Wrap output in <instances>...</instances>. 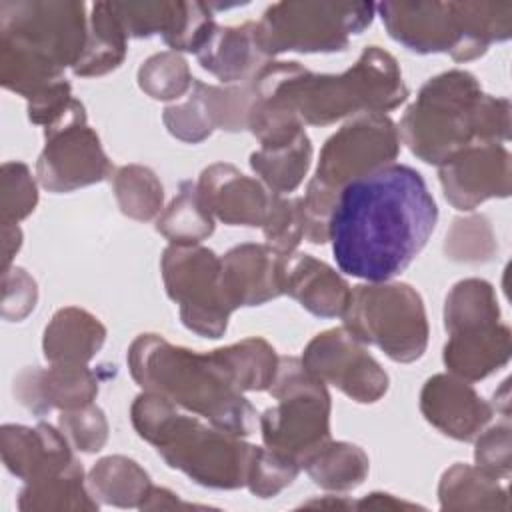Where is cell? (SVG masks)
<instances>
[{"label":"cell","mask_w":512,"mask_h":512,"mask_svg":"<svg viewBox=\"0 0 512 512\" xmlns=\"http://www.w3.org/2000/svg\"><path fill=\"white\" fill-rule=\"evenodd\" d=\"M156 232L170 244H200L214 232V216L204 206L192 180L180 182L178 194L156 218Z\"/></svg>","instance_id":"f546056e"},{"label":"cell","mask_w":512,"mask_h":512,"mask_svg":"<svg viewBox=\"0 0 512 512\" xmlns=\"http://www.w3.org/2000/svg\"><path fill=\"white\" fill-rule=\"evenodd\" d=\"M266 246L278 254H290L304 238V214L302 198H284L270 192L268 214L262 224Z\"/></svg>","instance_id":"f35d334b"},{"label":"cell","mask_w":512,"mask_h":512,"mask_svg":"<svg viewBox=\"0 0 512 512\" xmlns=\"http://www.w3.org/2000/svg\"><path fill=\"white\" fill-rule=\"evenodd\" d=\"M196 58L200 66L224 84L252 82L270 58L256 44V22L218 26L210 30Z\"/></svg>","instance_id":"7402d4cb"},{"label":"cell","mask_w":512,"mask_h":512,"mask_svg":"<svg viewBox=\"0 0 512 512\" xmlns=\"http://www.w3.org/2000/svg\"><path fill=\"white\" fill-rule=\"evenodd\" d=\"M500 322V308L490 282L466 278L452 286L444 304V328L448 334L484 328Z\"/></svg>","instance_id":"836d02e7"},{"label":"cell","mask_w":512,"mask_h":512,"mask_svg":"<svg viewBox=\"0 0 512 512\" xmlns=\"http://www.w3.org/2000/svg\"><path fill=\"white\" fill-rule=\"evenodd\" d=\"M72 100L74 98L70 84L66 82V78H60L54 84L40 90L38 94H34L32 98H28V118L30 122L46 128L66 112Z\"/></svg>","instance_id":"c3c4849f"},{"label":"cell","mask_w":512,"mask_h":512,"mask_svg":"<svg viewBox=\"0 0 512 512\" xmlns=\"http://www.w3.org/2000/svg\"><path fill=\"white\" fill-rule=\"evenodd\" d=\"M474 462L480 470L494 478H506L510 474V424L504 422L482 430L476 438Z\"/></svg>","instance_id":"f6af8a7d"},{"label":"cell","mask_w":512,"mask_h":512,"mask_svg":"<svg viewBox=\"0 0 512 512\" xmlns=\"http://www.w3.org/2000/svg\"><path fill=\"white\" fill-rule=\"evenodd\" d=\"M46 144L36 160L38 182L54 192H74L114 174L98 134L86 124V110L72 100L66 112L44 128Z\"/></svg>","instance_id":"8fae6325"},{"label":"cell","mask_w":512,"mask_h":512,"mask_svg":"<svg viewBox=\"0 0 512 512\" xmlns=\"http://www.w3.org/2000/svg\"><path fill=\"white\" fill-rule=\"evenodd\" d=\"M476 142L502 144L510 138V102L508 98H496L482 94L474 114Z\"/></svg>","instance_id":"7dc6e473"},{"label":"cell","mask_w":512,"mask_h":512,"mask_svg":"<svg viewBox=\"0 0 512 512\" xmlns=\"http://www.w3.org/2000/svg\"><path fill=\"white\" fill-rule=\"evenodd\" d=\"M100 378L88 364L30 366L14 378V396L36 416L52 410H76L92 404Z\"/></svg>","instance_id":"9a60e30c"},{"label":"cell","mask_w":512,"mask_h":512,"mask_svg":"<svg viewBox=\"0 0 512 512\" xmlns=\"http://www.w3.org/2000/svg\"><path fill=\"white\" fill-rule=\"evenodd\" d=\"M446 256L458 262H486L496 250L494 234L486 216H468L454 220L446 234Z\"/></svg>","instance_id":"60d3db41"},{"label":"cell","mask_w":512,"mask_h":512,"mask_svg":"<svg viewBox=\"0 0 512 512\" xmlns=\"http://www.w3.org/2000/svg\"><path fill=\"white\" fill-rule=\"evenodd\" d=\"M188 62L174 50L152 54L138 68V86L154 100H178L192 88Z\"/></svg>","instance_id":"8d00e7d4"},{"label":"cell","mask_w":512,"mask_h":512,"mask_svg":"<svg viewBox=\"0 0 512 512\" xmlns=\"http://www.w3.org/2000/svg\"><path fill=\"white\" fill-rule=\"evenodd\" d=\"M18 496L20 510H98L96 498L84 484L80 462L62 474L26 482Z\"/></svg>","instance_id":"d6a6232c"},{"label":"cell","mask_w":512,"mask_h":512,"mask_svg":"<svg viewBox=\"0 0 512 512\" xmlns=\"http://www.w3.org/2000/svg\"><path fill=\"white\" fill-rule=\"evenodd\" d=\"M126 360L142 390L168 398L232 436L244 438L254 432L258 414L214 350L200 354L148 332L134 338Z\"/></svg>","instance_id":"3957f363"},{"label":"cell","mask_w":512,"mask_h":512,"mask_svg":"<svg viewBox=\"0 0 512 512\" xmlns=\"http://www.w3.org/2000/svg\"><path fill=\"white\" fill-rule=\"evenodd\" d=\"M188 2L144 0V2H110L128 38H150L160 34L170 46L178 36Z\"/></svg>","instance_id":"e575fe53"},{"label":"cell","mask_w":512,"mask_h":512,"mask_svg":"<svg viewBox=\"0 0 512 512\" xmlns=\"http://www.w3.org/2000/svg\"><path fill=\"white\" fill-rule=\"evenodd\" d=\"M280 254L266 244H238L220 258V286L232 310L260 306L282 296L278 282Z\"/></svg>","instance_id":"44dd1931"},{"label":"cell","mask_w":512,"mask_h":512,"mask_svg":"<svg viewBox=\"0 0 512 512\" xmlns=\"http://www.w3.org/2000/svg\"><path fill=\"white\" fill-rule=\"evenodd\" d=\"M300 360L312 376L362 404L378 402L390 384L384 368L344 326L316 334Z\"/></svg>","instance_id":"4fadbf2b"},{"label":"cell","mask_w":512,"mask_h":512,"mask_svg":"<svg viewBox=\"0 0 512 512\" xmlns=\"http://www.w3.org/2000/svg\"><path fill=\"white\" fill-rule=\"evenodd\" d=\"M300 472L296 458L272 448L254 446L248 466L246 486L258 498H274L280 490L290 486Z\"/></svg>","instance_id":"ab89813d"},{"label":"cell","mask_w":512,"mask_h":512,"mask_svg":"<svg viewBox=\"0 0 512 512\" xmlns=\"http://www.w3.org/2000/svg\"><path fill=\"white\" fill-rule=\"evenodd\" d=\"M438 222L426 180L406 164H388L338 190L328 242L340 272L388 282L422 252Z\"/></svg>","instance_id":"6da1fadb"},{"label":"cell","mask_w":512,"mask_h":512,"mask_svg":"<svg viewBox=\"0 0 512 512\" xmlns=\"http://www.w3.org/2000/svg\"><path fill=\"white\" fill-rule=\"evenodd\" d=\"M338 190L320 182L316 176L308 182L302 198V214H304V238L310 244H326L330 216L336 204Z\"/></svg>","instance_id":"ee69618b"},{"label":"cell","mask_w":512,"mask_h":512,"mask_svg":"<svg viewBox=\"0 0 512 512\" xmlns=\"http://www.w3.org/2000/svg\"><path fill=\"white\" fill-rule=\"evenodd\" d=\"M376 10L388 34L408 50L454 56L460 36L450 2H382Z\"/></svg>","instance_id":"ac0fdd59"},{"label":"cell","mask_w":512,"mask_h":512,"mask_svg":"<svg viewBox=\"0 0 512 512\" xmlns=\"http://www.w3.org/2000/svg\"><path fill=\"white\" fill-rule=\"evenodd\" d=\"M112 192L124 216L146 222L162 212L164 188L158 176L140 164H126L110 176Z\"/></svg>","instance_id":"d590c367"},{"label":"cell","mask_w":512,"mask_h":512,"mask_svg":"<svg viewBox=\"0 0 512 512\" xmlns=\"http://www.w3.org/2000/svg\"><path fill=\"white\" fill-rule=\"evenodd\" d=\"M482 94L476 76L466 70L430 78L396 126L400 142L422 162L440 166L476 140L474 114Z\"/></svg>","instance_id":"8992f818"},{"label":"cell","mask_w":512,"mask_h":512,"mask_svg":"<svg viewBox=\"0 0 512 512\" xmlns=\"http://www.w3.org/2000/svg\"><path fill=\"white\" fill-rule=\"evenodd\" d=\"M22 246V232L18 228V224H8L4 226V262H2V270L10 268L12 258L16 256V252Z\"/></svg>","instance_id":"816d5d0a"},{"label":"cell","mask_w":512,"mask_h":512,"mask_svg":"<svg viewBox=\"0 0 512 512\" xmlns=\"http://www.w3.org/2000/svg\"><path fill=\"white\" fill-rule=\"evenodd\" d=\"M300 468H304L320 488L346 492L364 482L370 464L360 446L326 440L300 458Z\"/></svg>","instance_id":"4316f807"},{"label":"cell","mask_w":512,"mask_h":512,"mask_svg":"<svg viewBox=\"0 0 512 512\" xmlns=\"http://www.w3.org/2000/svg\"><path fill=\"white\" fill-rule=\"evenodd\" d=\"M344 328L362 344L378 346L394 362H414L428 346L420 294L404 282H368L350 290Z\"/></svg>","instance_id":"52a82bcc"},{"label":"cell","mask_w":512,"mask_h":512,"mask_svg":"<svg viewBox=\"0 0 512 512\" xmlns=\"http://www.w3.org/2000/svg\"><path fill=\"white\" fill-rule=\"evenodd\" d=\"M400 144L398 128L386 114H356L322 146L316 178L340 190L350 180L392 164Z\"/></svg>","instance_id":"7c38bea8"},{"label":"cell","mask_w":512,"mask_h":512,"mask_svg":"<svg viewBox=\"0 0 512 512\" xmlns=\"http://www.w3.org/2000/svg\"><path fill=\"white\" fill-rule=\"evenodd\" d=\"M160 270L182 324L202 338H220L234 312L220 286V258L200 244H168Z\"/></svg>","instance_id":"30bf717a"},{"label":"cell","mask_w":512,"mask_h":512,"mask_svg":"<svg viewBox=\"0 0 512 512\" xmlns=\"http://www.w3.org/2000/svg\"><path fill=\"white\" fill-rule=\"evenodd\" d=\"M312 162V142L306 130L290 144L260 148L250 154V168L262 178L270 192L286 194L296 190Z\"/></svg>","instance_id":"1f68e13d"},{"label":"cell","mask_w":512,"mask_h":512,"mask_svg":"<svg viewBox=\"0 0 512 512\" xmlns=\"http://www.w3.org/2000/svg\"><path fill=\"white\" fill-rule=\"evenodd\" d=\"M38 300L36 280L20 266L2 270V316L18 322L26 318Z\"/></svg>","instance_id":"bcb514c9"},{"label":"cell","mask_w":512,"mask_h":512,"mask_svg":"<svg viewBox=\"0 0 512 512\" xmlns=\"http://www.w3.org/2000/svg\"><path fill=\"white\" fill-rule=\"evenodd\" d=\"M278 282L282 294L320 318L342 316L352 290L334 268L304 252L280 254Z\"/></svg>","instance_id":"ffe728a7"},{"label":"cell","mask_w":512,"mask_h":512,"mask_svg":"<svg viewBox=\"0 0 512 512\" xmlns=\"http://www.w3.org/2000/svg\"><path fill=\"white\" fill-rule=\"evenodd\" d=\"M374 12L372 2H276L256 22V44L268 58L282 52H340L352 34L372 24Z\"/></svg>","instance_id":"ba28073f"},{"label":"cell","mask_w":512,"mask_h":512,"mask_svg":"<svg viewBox=\"0 0 512 512\" xmlns=\"http://www.w3.org/2000/svg\"><path fill=\"white\" fill-rule=\"evenodd\" d=\"M130 418L138 436L196 484L218 490L246 486L254 446L242 438L202 424L198 416L148 390L134 398Z\"/></svg>","instance_id":"5b68a950"},{"label":"cell","mask_w":512,"mask_h":512,"mask_svg":"<svg viewBox=\"0 0 512 512\" xmlns=\"http://www.w3.org/2000/svg\"><path fill=\"white\" fill-rule=\"evenodd\" d=\"M86 486L90 494L112 506L140 508L148 490L152 488L150 476L132 458L106 456L100 458L88 472Z\"/></svg>","instance_id":"f1b7e54d"},{"label":"cell","mask_w":512,"mask_h":512,"mask_svg":"<svg viewBox=\"0 0 512 512\" xmlns=\"http://www.w3.org/2000/svg\"><path fill=\"white\" fill-rule=\"evenodd\" d=\"M510 152L496 142H472L438 166L444 198L462 212L510 194Z\"/></svg>","instance_id":"5bb4252c"},{"label":"cell","mask_w":512,"mask_h":512,"mask_svg":"<svg viewBox=\"0 0 512 512\" xmlns=\"http://www.w3.org/2000/svg\"><path fill=\"white\" fill-rule=\"evenodd\" d=\"M444 344V364L450 374L476 382L490 376L510 360V328L506 324H492L484 328L448 334Z\"/></svg>","instance_id":"603a6c76"},{"label":"cell","mask_w":512,"mask_h":512,"mask_svg":"<svg viewBox=\"0 0 512 512\" xmlns=\"http://www.w3.org/2000/svg\"><path fill=\"white\" fill-rule=\"evenodd\" d=\"M214 354L240 392L268 390L276 376L280 358L276 350L260 336H250L236 344L216 348Z\"/></svg>","instance_id":"4dcf8cb0"},{"label":"cell","mask_w":512,"mask_h":512,"mask_svg":"<svg viewBox=\"0 0 512 512\" xmlns=\"http://www.w3.org/2000/svg\"><path fill=\"white\" fill-rule=\"evenodd\" d=\"M456 26V62H468L486 54L492 42L512 36V2H450Z\"/></svg>","instance_id":"d4e9b609"},{"label":"cell","mask_w":512,"mask_h":512,"mask_svg":"<svg viewBox=\"0 0 512 512\" xmlns=\"http://www.w3.org/2000/svg\"><path fill=\"white\" fill-rule=\"evenodd\" d=\"M354 508H418L416 504L410 502H402L392 498L390 494H382V492H372L366 498H362L360 502L354 504Z\"/></svg>","instance_id":"f907efd6"},{"label":"cell","mask_w":512,"mask_h":512,"mask_svg":"<svg viewBox=\"0 0 512 512\" xmlns=\"http://www.w3.org/2000/svg\"><path fill=\"white\" fill-rule=\"evenodd\" d=\"M82 2H0V80L26 100L64 78L86 46Z\"/></svg>","instance_id":"277c9868"},{"label":"cell","mask_w":512,"mask_h":512,"mask_svg":"<svg viewBox=\"0 0 512 512\" xmlns=\"http://www.w3.org/2000/svg\"><path fill=\"white\" fill-rule=\"evenodd\" d=\"M198 192L208 212L228 226H260L266 220L270 190L226 162L202 170Z\"/></svg>","instance_id":"d6986e66"},{"label":"cell","mask_w":512,"mask_h":512,"mask_svg":"<svg viewBox=\"0 0 512 512\" xmlns=\"http://www.w3.org/2000/svg\"><path fill=\"white\" fill-rule=\"evenodd\" d=\"M162 120L166 130L182 142L198 144L206 140L216 128L210 120L208 106L204 100V82L194 78L186 100L180 104L166 106Z\"/></svg>","instance_id":"74e56055"},{"label":"cell","mask_w":512,"mask_h":512,"mask_svg":"<svg viewBox=\"0 0 512 512\" xmlns=\"http://www.w3.org/2000/svg\"><path fill=\"white\" fill-rule=\"evenodd\" d=\"M58 428L72 448L88 454L102 450L108 440L106 416L94 404L60 412Z\"/></svg>","instance_id":"7bdbcfd3"},{"label":"cell","mask_w":512,"mask_h":512,"mask_svg":"<svg viewBox=\"0 0 512 512\" xmlns=\"http://www.w3.org/2000/svg\"><path fill=\"white\" fill-rule=\"evenodd\" d=\"M38 204L36 182L24 162L2 164V226L18 224Z\"/></svg>","instance_id":"b9f144b4"},{"label":"cell","mask_w":512,"mask_h":512,"mask_svg":"<svg viewBox=\"0 0 512 512\" xmlns=\"http://www.w3.org/2000/svg\"><path fill=\"white\" fill-rule=\"evenodd\" d=\"M438 498L444 510H508V492L498 478L462 462L444 470Z\"/></svg>","instance_id":"83f0119b"},{"label":"cell","mask_w":512,"mask_h":512,"mask_svg":"<svg viewBox=\"0 0 512 512\" xmlns=\"http://www.w3.org/2000/svg\"><path fill=\"white\" fill-rule=\"evenodd\" d=\"M0 442L4 466L24 482L50 478L78 464L60 428L46 422H38L34 428L4 424Z\"/></svg>","instance_id":"e0dca14e"},{"label":"cell","mask_w":512,"mask_h":512,"mask_svg":"<svg viewBox=\"0 0 512 512\" xmlns=\"http://www.w3.org/2000/svg\"><path fill=\"white\" fill-rule=\"evenodd\" d=\"M420 410L434 428L462 442L474 440L494 414L490 402L454 374H436L424 382Z\"/></svg>","instance_id":"2e32d148"},{"label":"cell","mask_w":512,"mask_h":512,"mask_svg":"<svg viewBox=\"0 0 512 512\" xmlns=\"http://www.w3.org/2000/svg\"><path fill=\"white\" fill-rule=\"evenodd\" d=\"M126 32L112 12L110 2H96L88 16V38L72 72L82 78L102 76L116 70L126 56Z\"/></svg>","instance_id":"484cf974"},{"label":"cell","mask_w":512,"mask_h":512,"mask_svg":"<svg viewBox=\"0 0 512 512\" xmlns=\"http://www.w3.org/2000/svg\"><path fill=\"white\" fill-rule=\"evenodd\" d=\"M278 400L266 408L260 422L268 448L298 460L330 440V394L326 384L312 376L300 358L280 356L276 376L268 388Z\"/></svg>","instance_id":"9c48e42d"},{"label":"cell","mask_w":512,"mask_h":512,"mask_svg":"<svg viewBox=\"0 0 512 512\" xmlns=\"http://www.w3.org/2000/svg\"><path fill=\"white\" fill-rule=\"evenodd\" d=\"M196 504H188V502H182L178 498V494L170 492L168 488H158V486H152L144 498V502L140 504V510H168V508H194Z\"/></svg>","instance_id":"681fc988"},{"label":"cell","mask_w":512,"mask_h":512,"mask_svg":"<svg viewBox=\"0 0 512 512\" xmlns=\"http://www.w3.org/2000/svg\"><path fill=\"white\" fill-rule=\"evenodd\" d=\"M106 340V328L78 306L60 308L44 330L42 350L50 364H88Z\"/></svg>","instance_id":"cb8c5ba5"},{"label":"cell","mask_w":512,"mask_h":512,"mask_svg":"<svg viewBox=\"0 0 512 512\" xmlns=\"http://www.w3.org/2000/svg\"><path fill=\"white\" fill-rule=\"evenodd\" d=\"M252 84L256 98L284 104L310 126H328L350 114H384L410 94L396 58L380 46H366L342 74H314L300 62L270 60Z\"/></svg>","instance_id":"7a4b0ae2"}]
</instances>
